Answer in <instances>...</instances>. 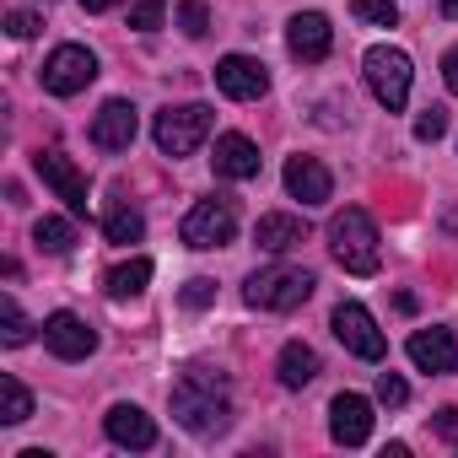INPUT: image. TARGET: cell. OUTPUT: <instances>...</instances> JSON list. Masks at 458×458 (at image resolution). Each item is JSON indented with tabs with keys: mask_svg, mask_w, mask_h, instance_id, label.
<instances>
[{
	"mask_svg": "<svg viewBox=\"0 0 458 458\" xmlns=\"http://www.w3.org/2000/svg\"><path fill=\"white\" fill-rule=\"evenodd\" d=\"M167 399H173V420L183 431H194V437H221L226 426H233V388H226L221 372L194 367V372H183L173 383Z\"/></svg>",
	"mask_w": 458,
	"mask_h": 458,
	"instance_id": "6da1fadb",
	"label": "cell"
},
{
	"mask_svg": "<svg viewBox=\"0 0 458 458\" xmlns=\"http://www.w3.org/2000/svg\"><path fill=\"white\" fill-rule=\"evenodd\" d=\"M313 270H297V265H270V270H254L243 281V302L259 308V313H292L313 297Z\"/></svg>",
	"mask_w": 458,
	"mask_h": 458,
	"instance_id": "7a4b0ae2",
	"label": "cell"
},
{
	"mask_svg": "<svg viewBox=\"0 0 458 458\" xmlns=\"http://www.w3.org/2000/svg\"><path fill=\"white\" fill-rule=\"evenodd\" d=\"M329 254L345 276H372L377 270V226H372L367 210L351 205L329 221Z\"/></svg>",
	"mask_w": 458,
	"mask_h": 458,
	"instance_id": "3957f363",
	"label": "cell"
},
{
	"mask_svg": "<svg viewBox=\"0 0 458 458\" xmlns=\"http://www.w3.org/2000/svg\"><path fill=\"white\" fill-rule=\"evenodd\" d=\"M361 76H367L372 98H377L388 114H399V108L410 103V81H415V71H410V55H404V49H394V44H372L367 60H361Z\"/></svg>",
	"mask_w": 458,
	"mask_h": 458,
	"instance_id": "277c9868",
	"label": "cell"
},
{
	"mask_svg": "<svg viewBox=\"0 0 458 458\" xmlns=\"http://www.w3.org/2000/svg\"><path fill=\"white\" fill-rule=\"evenodd\" d=\"M210 124H216V114H210L205 103H178V108H162V114H157L151 135H157V151H162V157H189V151L205 146Z\"/></svg>",
	"mask_w": 458,
	"mask_h": 458,
	"instance_id": "5b68a950",
	"label": "cell"
},
{
	"mask_svg": "<svg viewBox=\"0 0 458 458\" xmlns=\"http://www.w3.org/2000/svg\"><path fill=\"white\" fill-rule=\"evenodd\" d=\"M98 81V55L81 49V44H60L49 60H44V92L55 98H76Z\"/></svg>",
	"mask_w": 458,
	"mask_h": 458,
	"instance_id": "8992f818",
	"label": "cell"
},
{
	"mask_svg": "<svg viewBox=\"0 0 458 458\" xmlns=\"http://www.w3.org/2000/svg\"><path fill=\"white\" fill-rule=\"evenodd\" d=\"M335 340L351 351V356H361V361H383V351H388V340H383V329H377V318L361 308V302H340L335 308Z\"/></svg>",
	"mask_w": 458,
	"mask_h": 458,
	"instance_id": "52a82bcc",
	"label": "cell"
},
{
	"mask_svg": "<svg viewBox=\"0 0 458 458\" xmlns=\"http://www.w3.org/2000/svg\"><path fill=\"white\" fill-rule=\"evenodd\" d=\"M238 233V216L226 199H199L189 216H183V243L189 249H226Z\"/></svg>",
	"mask_w": 458,
	"mask_h": 458,
	"instance_id": "ba28073f",
	"label": "cell"
},
{
	"mask_svg": "<svg viewBox=\"0 0 458 458\" xmlns=\"http://www.w3.org/2000/svg\"><path fill=\"white\" fill-rule=\"evenodd\" d=\"M44 345H49L60 361H87V356L98 351V329H92L81 313L60 308V313H49V318H44Z\"/></svg>",
	"mask_w": 458,
	"mask_h": 458,
	"instance_id": "9c48e42d",
	"label": "cell"
},
{
	"mask_svg": "<svg viewBox=\"0 0 458 458\" xmlns=\"http://www.w3.org/2000/svg\"><path fill=\"white\" fill-rule=\"evenodd\" d=\"M216 87H221L226 98H238V103H259V98L270 92V71H265L254 55H226V60L216 65Z\"/></svg>",
	"mask_w": 458,
	"mask_h": 458,
	"instance_id": "30bf717a",
	"label": "cell"
},
{
	"mask_svg": "<svg viewBox=\"0 0 458 458\" xmlns=\"http://www.w3.org/2000/svg\"><path fill=\"white\" fill-rule=\"evenodd\" d=\"M33 167H38V178H44V183H49V189H55V194H60L76 216H87V178L76 173V162H71L60 146L38 151V157H33Z\"/></svg>",
	"mask_w": 458,
	"mask_h": 458,
	"instance_id": "8fae6325",
	"label": "cell"
},
{
	"mask_svg": "<svg viewBox=\"0 0 458 458\" xmlns=\"http://www.w3.org/2000/svg\"><path fill=\"white\" fill-rule=\"evenodd\" d=\"M410 361L420 367V372H431V377H447V372H458V335L453 329H415L410 335Z\"/></svg>",
	"mask_w": 458,
	"mask_h": 458,
	"instance_id": "7c38bea8",
	"label": "cell"
},
{
	"mask_svg": "<svg viewBox=\"0 0 458 458\" xmlns=\"http://www.w3.org/2000/svg\"><path fill=\"white\" fill-rule=\"evenodd\" d=\"M103 431H108L114 447H130V453L157 447V420H151L140 404H114V410L103 415Z\"/></svg>",
	"mask_w": 458,
	"mask_h": 458,
	"instance_id": "4fadbf2b",
	"label": "cell"
},
{
	"mask_svg": "<svg viewBox=\"0 0 458 458\" xmlns=\"http://www.w3.org/2000/svg\"><path fill=\"white\" fill-rule=\"evenodd\" d=\"M329 44H335V28H329L324 12H297V17L286 22V49H292L297 60L318 65V60L329 55Z\"/></svg>",
	"mask_w": 458,
	"mask_h": 458,
	"instance_id": "5bb4252c",
	"label": "cell"
},
{
	"mask_svg": "<svg viewBox=\"0 0 458 458\" xmlns=\"http://www.w3.org/2000/svg\"><path fill=\"white\" fill-rule=\"evenodd\" d=\"M135 130H140V119H135V103H124V98H108V103L98 108V119H92V146H103V151H130Z\"/></svg>",
	"mask_w": 458,
	"mask_h": 458,
	"instance_id": "9a60e30c",
	"label": "cell"
},
{
	"mask_svg": "<svg viewBox=\"0 0 458 458\" xmlns=\"http://www.w3.org/2000/svg\"><path fill=\"white\" fill-rule=\"evenodd\" d=\"M329 437L340 447H361L372 437V404L361 394H335V404H329Z\"/></svg>",
	"mask_w": 458,
	"mask_h": 458,
	"instance_id": "2e32d148",
	"label": "cell"
},
{
	"mask_svg": "<svg viewBox=\"0 0 458 458\" xmlns=\"http://www.w3.org/2000/svg\"><path fill=\"white\" fill-rule=\"evenodd\" d=\"M216 173L221 178H233V183H243V178H259V146L249 140V135H238V130H226V135H216Z\"/></svg>",
	"mask_w": 458,
	"mask_h": 458,
	"instance_id": "e0dca14e",
	"label": "cell"
},
{
	"mask_svg": "<svg viewBox=\"0 0 458 458\" xmlns=\"http://www.w3.org/2000/svg\"><path fill=\"white\" fill-rule=\"evenodd\" d=\"M286 194L302 199V205H324L335 194V178H329V167L318 157H292L286 162Z\"/></svg>",
	"mask_w": 458,
	"mask_h": 458,
	"instance_id": "ac0fdd59",
	"label": "cell"
},
{
	"mask_svg": "<svg viewBox=\"0 0 458 458\" xmlns=\"http://www.w3.org/2000/svg\"><path fill=\"white\" fill-rule=\"evenodd\" d=\"M254 243H259L265 254H286V249L308 243V221H302V216H286V210H270V216H259V226H254Z\"/></svg>",
	"mask_w": 458,
	"mask_h": 458,
	"instance_id": "d6986e66",
	"label": "cell"
},
{
	"mask_svg": "<svg viewBox=\"0 0 458 458\" xmlns=\"http://www.w3.org/2000/svg\"><path fill=\"white\" fill-rule=\"evenodd\" d=\"M276 372H281V383H286V388H308V383L318 377V351H313V345H302V340H286V345H281Z\"/></svg>",
	"mask_w": 458,
	"mask_h": 458,
	"instance_id": "ffe728a7",
	"label": "cell"
},
{
	"mask_svg": "<svg viewBox=\"0 0 458 458\" xmlns=\"http://www.w3.org/2000/svg\"><path fill=\"white\" fill-rule=\"evenodd\" d=\"M103 233H108V243H140V238H146V216H140L130 199H119V205H108V216H103Z\"/></svg>",
	"mask_w": 458,
	"mask_h": 458,
	"instance_id": "44dd1931",
	"label": "cell"
},
{
	"mask_svg": "<svg viewBox=\"0 0 458 458\" xmlns=\"http://www.w3.org/2000/svg\"><path fill=\"white\" fill-rule=\"evenodd\" d=\"M146 281H151V259L114 265V270H108V297H114V302H124V297H140V292H146Z\"/></svg>",
	"mask_w": 458,
	"mask_h": 458,
	"instance_id": "7402d4cb",
	"label": "cell"
},
{
	"mask_svg": "<svg viewBox=\"0 0 458 458\" xmlns=\"http://www.w3.org/2000/svg\"><path fill=\"white\" fill-rule=\"evenodd\" d=\"M33 243H38L44 254H71V249H76V226H71L65 216H44V221L33 226Z\"/></svg>",
	"mask_w": 458,
	"mask_h": 458,
	"instance_id": "603a6c76",
	"label": "cell"
},
{
	"mask_svg": "<svg viewBox=\"0 0 458 458\" xmlns=\"http://www.w3.org/2000/svg\"><path fill=\"white\" fill-rule=\"evenodd\" d=\"M33 415V394L17 383V377H0V420L6 426H22Z\"/></svg>",
	"mask_w": 458,
	"mask_h": 458,
	"instance_id": "cb8c5ba5",
	"label": "cell"
},
{
	"mask_svg": "<svg viewBox=\"0 0 458 458\" xmlns=\"http://www.w3.org/2000/svg\"><path fill=\"white\" fill-rule=\"evenodd\" d=\"M28 335H33V324H28V313L6 297V302H0V340H6V345H28Z\"/></svg>",
	"mask_w": 458,
	"mask_h": 458,
	"instance_id": "d4e9b609",
	"label": "cell"
},
{
	"mask_svg": "<svg viewBox=\"0 0 458 458\" xmlns=\"http://www.w3.org/2000/svg\"><path fill=\"white\" fill-rule=\"evenodd\" d=\"M351 12H356L361 22H372V28H394V22H399V6H394V0H351Z\"/></svg>",
	"mask_w": 458,
	"mask_h": 458,
	"instance_id": "484cf974",
	"label": "cell"
},
{
	"mask_svg": "<svg viewBox=\"0 0 458 458\" xmlns=\"http://www.w3.org/2000/svg\"><path fill=\"white\" fill-rule=\"evenodd\" d=\"M162 17H167V0H135V6H130V28L135 33H157Z\"/></svg>",
	"mask_w": 458,
	"mask_h": 458,
	"instance_id": "4316f807",
	"label": "cell"
},
{
	"mask_svg": "<svg viewBox=\"0 0 458 458\" xmlns=\"http://www.w3.org/2000/svg\"><path fill=\"white\" fill-rule=\"evenodd\" d=\"M178 28L189 38H205L210 33V12H205V0H178Z\"/></svg>",
	"mask_w": 458,
	"mask_h": 458,
	"instance_id": "83f0119b",
	"label": "cell"
},
{
	"mask_svg": "<svg viewBox=\"0 0 458 458\" xmlns=\"http://www.w3.org/2000/svg\"><path fill=\"white\" fill-rule=\"evenodd\" d=\"M442 135H447V108L431 103V108L415 119V140H442Z\"/></svg>",
	"mask_w": 458,
	"mask_h": 458,
	"instance_id": "f1b7e54d",
	"label": "cell"
},
{
	"mask_svg": "<svg viewBox=\"0 0 458 458\" xmlns=\"http://www.w3.org/2000/svg\"><path fill=\"white\" fill-rule=\"evenodd\" d=\"M377 399H383L388 410H399V404L410 399V383H404L399 372H377Z\"/></svg>",
	"mask_w": 458,
	"mask_h": 458,
	"instance_id": "f546056e",
	"label": "cell"
},
{
	"mask_svg": "<svg viewBox=\"0 0 458 458\" xmlns=\"http://www.w3.org/2000/svg\"><path fill=\"white\" fill-rule=\"evenodd\" d=\"M178 297H183V308H210V302H216V281L194 276V281H189V286H183Z\"/></svg>",
	"mask_w": 458,
	"mask_h": 458,
	"instance_id": "4dcf8cb0",
	"label": "cell"
},
{
	"mask_svg": "<svg viewBox=\"0 0 458 458\" xmlns=\"http://www.w3.org/2000/svg\"><path fill=\"white\" fill-rule=\"evenodd\" d=\"M38 28H44V17H33V12H12V17H6V33H12V38H33Z\"/></svg>",
	"mask_w": 458,
	"mask_h": 458,
	"instance_id": "1f68e13d",
	"label": "cell"
},
{
	"mask_svg": "<svg viewBox=\"0 0 458 458\" xmlns=\"http://www.w3.org/2000/svg\"><path fill=\"white\" fill-rule=\"evenodd\" d=\"M442 81H447V92H458V44L442 55Z\"/></svg>",
	"mask_w": 458,
	"mask_h": 458,
	"instance_id": "d6a6232c",
	"label": "cell"
},
{
	"mask_svg": "<svg viewBox=\"0 0 458 458\" xmlns=\"http://www.w3.org/2000/svg\"><path fill=\"white\" fill-rule=\"evenodd\" d=\"M437 431L442 437H458V410H437Z\"/></svg>",
	"mask_w": 458,
	"mask_h": 458,
	"instance_id": "836d02e7",
	"label": "cell"
},
{
	"mask_svg": "<svg viewBox=\"0 0 458 458\" xmlns=\"http://www.w3.org/2000/svg\"><path fill=\"white\" fill-rule=\"evenodd\" d=\"M108 6H119V0H81V12H108Z\"/></svg>",
	"mask_w": 458,
	"mask_h": 458,
	"instance_id": "e575fe53",
	"label": "cell"
},
{
	"mask_svg": "<svg viewBox=\"0 0 458 458\" xmlns=\"http://www.w3.org/2000/svg\"><path fill=\"white\" fill-rule=\"evenodd\" d=\"M442 12H447V17H453V22H458V0H442Z\"/></svg>",
	"mask_w": 458,
	"mask_h": 458,
	"instance_id": "d590c367",
	"label": "cell"
}]
</instances>
